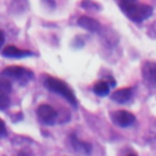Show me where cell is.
I'll return each instance as SVG.
<instances>
[{"instance_id":"cell-1","label":"cell","mask_w":156,"mask_h":156,"mask_svg":"<svg viewBox=\"0 0 156 156\" xmlns=\"http://www.w3.org/2000/svg\"><path fill=\"white\" fill-rule=\"evenodd\" d=\"M119 9L132 21L140 23L152 15V7L138 0H119Z\"/></svg>"},{"instance_id":"cell-2","label":"cell","mask_w":156,"mask_h":156,"mask_svg":"<svg viewBox=\"0 0 156 156\" xmlns=\"http://www.w3.org/2000/svg\"><path fill=\"white\" fill-rule=\"evenodd\" d=\"M44 85L52 93H56L58 95H61L63 99H66L73 107H77L78 101L77 98L73 93V90L69 88V85L67 83H65L63 80L55 78V77H46L44 80Z\"/></svg>"},{"instance_id":"cell-3","label":"cell","mask_w":156,"mask_h":156,"mask_svg":"<svg viewBox=\"0 0 156 156\" xmlns=\"http://www.w3.org/2000/svg\"><path fill=\"white\" fill-rule=\"evenodd\" d=\"M0 77L7 79L10 82L15 80L18 84H27L29 80H32L34 78V73L26 67L10 66V67H6L5 69H2V72L0 73Z\"/></svg>"},{"instance_id":"cell-4","label":"cell","mask_w":156,"mask_h":156,"mask_svg":"<svg viewBox=\"0 0 156 156\" xmlns=\"http://www.w3.org/2000/svg\"><path fill=\"white\" fill-rule=\"evenodd\" d=\"M110 117H111V121L113 122V124H116L117 127H121V128H127L135 122L134 115L126 110L113 111V112H111Z\"/></svg>"},{"instance_id":"cell-5","label":"cell","mask_w":156,"mask_h":156,"mask_svg":"<svg viewBox=\"0 0 156 156\" xmlns=\"http://www.w3.org/2000/svg\"><path fill=\"white\" fill-rule=\"evenodd\" d=\"M37 116L39 117V119L43 123H45L48 126L55 124V122L57 119V112H56V110L52 106L48 105V104H41V105L38 106V108H37Z\"/></svg>"},{"instance_id":"cell-6","label":"cell","mask_w":156,"mask_h":156,"mask_svg":"<svg viewBox=\"0 0 156 156\" xmlns=\"http://www.w3.org/2000/svg\"><path fill=\"white\" fill-rule=\"evenodd\" d=\"M11 82L1 78L0 79V111H5L9 108L11 104Z\"/></svg>"},{"instance_id":"cell-7","label":"cell","mask_w":156,"mask_h":156,"mask_svg":"<svg viewBox=\"0 0 156 156\" xmlns=\"http://www.w3.org/2000/svg\"><path fill=\"white\" fill-rule=\"evenodd\" d=\"M141 74L144 80L150 85H156V63L152 61H146L143 63Z\"/></svg>"},{"instance_id":"cell-8","label":"cell","mask_w":156,"mask_h":156,"mask_svg":"<svg viewBox=\"0 0 156 156\" xmlns=\"http://www.w3.org/2000/svg\"><path fill=\"white\" fill-rule=\"evenodd\" d=\"M2 56L5 57H10V58H21V57H28V56H33L34 54L29 50H24V49H20L17 46L13 45H9L5 46L2 50Z\"/></svg>"},{"instance_id":"cell-9","label":"cell","mask_w":156,"mask_h":156,"mask_svg":"<svg viewBox=\"0 0 156 156\" xmlns=\"http://www.w3.org/2000/svg\"><path fill=\"white\" fill-rule=\"evenodd\" d=\"M133 96V89L132 88H121L115 90L111 94V99L117 104H126L128 102Z\"/></svg>"},{"instance_id":"cell-10","label":"cell","mask_w":156,"mask_h":156,"mask_svg":"<svg viewBox=\"0 0 156 156\" xmlns=\"http://www.w3.org/2000/svg\"><path fill=\"white\" fill-rule=\"evenodd\" d=\"M93 91L99 96H106L110 93V84L106 80H99L94 84Z\"/></svg>"},{"instance_id":"cell-11","label":"cell","mask_w":156,"mask_h":156,"mask_svg":"<svg viewBox=\"0 0 156 156\" xmlns=\"http://www.w3.org/2000/svg\"><path fill=\"white\" fill-rule=\"evenodd\" d=\"M72 144H73V146H74L78 151H83V152H85V154L90 152V150H91V147H90L89 144H87V143H82V141L78 140L74 135H72Z\"/></svg>"},{"instance_id":"cell-12","label":"cell","mask_w":156,"mask_h":156,"mask_svg":"<svg viewBox=\"0 0 156 156\" xmlns=\"http://www.w3.org/2000/svg\"><path fill=\"white\" fill-rule=\"evenodd\" d=\"M78 23L84 27V28H88L90 30H95L96 27H99V24L93 20V18H89V17H80V20L78 21Z\"/></svg>"},{"instance_id":"cell-13","label":"cell","mask_w":156,"mask_h":156,"mask_svg":"<svg viewBox=\"0 0 156 156\" xmlns=\"http://www.w3.org/2000/svg\"><path fill=\"white\" fill-rule=\"evenodd\" d=\"M7 135V129L5 126V122L0 118V138H5Z\"/></svg>"},{"instance_id":"cell-14","label":"cell","mask_w":156,"mask_h":156,"mask_svg":"<svg viewBox=\"0 0 156 156\" xmlns=\"http://www.w3.org/2000/svg\"><path fill=\"white\" fill-rule=\"evenodd\" d=\"M4 41H5V37H4V33L0 30V49H1V46L4 45Z\"/></svg>"},{"instance_id":"cell-15","label":"cell","mask_w":156,"mask_h":156,"mask_svg":"<svg viewBox=\"0 0 156 156\" xmlns=\"http://www.w3.org/2000/svg\"><path fill=\"white\" fill-rule=\"evenodd\" d=\"M46 1H52V0H46Z\"/></svg>"}]
</instances>
